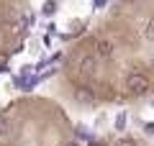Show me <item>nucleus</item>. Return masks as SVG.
<instances>
[{
    "label": "nucleus",
    "mask_w": 154,
    "mask_h": 146,
    "mask_svg": "<svg viewBox=\"0 0 154 146\" xmlns=\"http://www.w3.org/2000/svg\"><path fill=\"white\" fill-rule=\"evenodd\" d=\"M75 100H77L80 105H93L95 100H98V92H95L93 87H85V85H80V87L75 90Z\"/></svg>",
    "instance_id": "f03ea898"
},
{
    "label": "nucleus",
    "mask_w": 154,
    "mask_h": 146,
    "mask_svg": "<svg viewBox=\"0 0 154 146\" xmlns=\"http://www.w3.org/2000/svg\"><path fill=\"white\" fill-rule=\"evenodd\" d=\"M144 133H146V136H154V123H144Z\"/></svg>",
    "instance_id": "9d476101"
},
{
    "label": "nucleus",
    "mask_w": 154,
    "mask_h": 146,
    "mask_svg": "<svg viewBox=\"0 0 154 146\" xmlns=\"http://www.w3.org/2000/svg\"><path fill=\"white\" fill-rule=\"evenodd\" d=\"M144 38L154 44V18H152V21H149V23H146V31H144Z\"/></svg>",
    "instance_id": "0eeeda50"
},
{
    "label": "nucleus",
    "mask_w": 154,
    "mask_h": 146,
    "mask_svg": "<svg viewBox=\"0 0 154 146\" xmlns=\"http://www.w3.org/2000/svg\"><path fill=\"white\" fill-rule=\"evenodd\" d=\"M113 146H136V141L128 138V136H121L118 141H113Z\"/></svg>",
    "instance_id": "6e6552de"
},
{
    "label": "nucleus",
    "mask_w": 154,
    "mask_h": 146,
    "mask_svg": "<svg viewBox=\"0 0 154 146\" xmlns=\"http://www.w3.org/2000/svg\"><path fill=\"white\" fill-rule=\"evenodd\" d=\"M116 128H118V131H123V128H126V115H118V118H116Z\"/></svg>",
    "instance_id": "1a4fd4ad"
},
{
    "label": "nucleus",
    "mask_w": 154,
    "mask_h": 146,
    "mask_svg": "<svg viewBox=\"0 0 154 146\" xmlns=\"http://www.w3.org/2000/svg\"><path fill=\"white\" fill-rule=\"evenodd\" d=\"M8 136H11V123L5 118H0V141H5Z\"/></svg>",
    "instance_id": "39448f33"
},
{
    "label": "nucleus",
    "mask_w": 154,
    "mask_h": 146,
    "mask_svg": "<svg viewBox=\"0 0 154 146\" xmlns=\"http://www.w3.org/2000/svg\"><path fill=\"white\" fill-rule=\"evenodd\" d=\"M3 64H5V54H0V67H3Z\"/></svg>",
    "instance_id": "f8f14e48"
},
{
    "label": "nucleus",
    "mask_w": 154,
    "mask_h": 146,
    "mask_svg": "<svg viewBox=\"0 0 154 146\" xmlns=\"http://www.w3.org/2000/svg\"><path fill=\"white\" fill-rule=\"evenodd\" d=\"M95 54H98V59H113V44L108 38H98L95 41Z\"/></svg>",
    "instance_id": "7ed1b4c3"
},
{
    "label": "nucleus",
    "mask_w": 154,
    "mask_h": 146,
    "mask_svg": "<svg viewBox=\"0 0 154 146\" xmlns=\"http://www.w3.org/2000/svg\"><path fill=\"white\" fill-rule=\"evenodd\" d=\"M62 146H80V144H77V141H64Z\"/></svg>",
    "instance_id": "9b49d317"
},
{
    "label": "nucleus",
    "mask_w": 154,
    "mask_h": 146,
    "mask_svg": "<svg viewBox=\"0 0 154 146\" xmlns=\"http://www.w3.org/2000/svg\"><path fill=\"white\" fill-rule=\"evenodd\" d=\"M95 67H98V54H85L82 62H80V72H82V77H90L95 72Z\"/></svg>",
    "instance_id": "20e7f679"
},
{
    "label": "nucleus",
    "mask_w": 154,
    "mask_h": 146,
    "mask_svg": "<svg viewBox=\"0 0 154 146\" xmlns=\"http://www.w3.org/2000/svg\"><path fill=\"white\" fill-rule=\"evenodd\" d=\"M149 87H152V82H149L146 75H141V72H131V75H126V92L134 97L139 95H146Z\"/></svg>",
    "instance_id": "f257e3e1"
},
{
    "label": "nucleus",
    "mask_w": 154,
    "mask_h": 146,
    "mask_svg": "<svg viewBox=\"0 0 154 146\" xmlns=\"http://www.w3.org/2000/svg\"><path fill=\"white\" fill-rule=\"evenodd\" d=\"M41 11H44V16H54V13H57V3H54V0H46Z\"/></svg>",
    "instance_id": "423d86ee"
}]
</instances>
